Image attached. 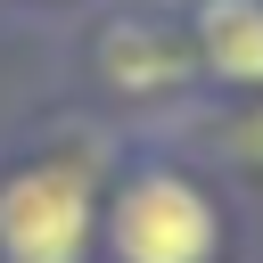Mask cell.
I'll use <instances>...</instances> for the list:
<instances>
[{
    "mask_svg": "<svg viewBox=\"0 0 263 263\" xmlns=\"http://www.w3.org/2000/svg\"><path fill=\"white\" fill-rule=\"evenodd\" d=\"M90 58H99V82H115V90H132V99L181 90L189 66H197V58H189L164 25H148V16H107L99 41H90Z\"/></svg>",
    "mask_w": 263,
    "mask_h": 263,
    "instance_id": "3",
    "label": "cell"
},
{
    "mask_svg": "<svg viewBox=\"0 0 263 263\" xmlns=\"http://www.w3.org/2000/svg\"><path fill=\"white\" fill-rule=\"evenodd\" d=\"M90 238H99V197L82 164L49 156L0 181V263H90Z\"/></svg>",
    "mask_w": 263,
    "mask_h": 263,
    "instance_id": "1",
    "label": "cell"
},
{
    "mask_svg": "<svg viewBox=\"0 0 263 263\" xmlns=\"http://www.w3.org/2000/svg\"><path fill=\"white\" fill-rule=\"evenodd\" d=\"M107 255L115 263H214L222 205L189 173H132L107 205Z\"/></svg>",
    "mask_w": 263,
    "mask_h": 263,
    "instance_id": "2",
    "label": "cell"
},
{
    "mask_svg": "<svg viewBox=\"0 0 263 263\" xmlns=\"http://www.w3.org/2000/svg\"><path fill=\"white\" fill-rule=\"evenodd\" d=\"M189 49H197V66H205L214 82L263 90V0H197Z\"/></svg>",
    "mask_w": 263,
    "mask_h": 263,
    "instance_id": "4",
    "label": "cell"
}]
</instances>
